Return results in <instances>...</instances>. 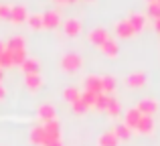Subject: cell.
Masks as SVG:
<instances>
[{
	"mask_svg": "<svg viewBox=\"0 0 160 146\" xmlns=\"http://www.w3.org/2000/svg\"><path fill=\"white\" fill-rule=\"evenodd\" d=\"M83 65V59L79 53H65L61 57V69L63 71H77Z\"/></svg>",
	"mask_w": 160,
	"mask_h": 146,
	"instance_id": "1",
	"label": "cell"
},
{
	"mask_svg": "<svg viewBox=\"0 0 160 146\" xmlns=\"http://www.w3.org/2000/svg\"><path fill=\"white\" fill-rule=\"evenodd\" d=\"M136 110L140 112L142 116H152V114H156V110H158V102L154 98H142L140 102L136 103Z\"/></svg>",
	"mask_w": 160,
	"mask_h": 146,
	"instance_id": "2",
	"label": "cell"
},
{
	"mask_svg": "<svg viewBox=\"0 0 160 146\" xmlns=\"http://www.w3.org/2000/svg\"><path fill=\"white\" fill-rule=\"evenodd\" d=\"M87 39H89L91 45H98V47H102V45L109 39V33H108L103 27H95V28H91V31L87 33Z\"/></svg>",
	"mask_w": 160,
	"mask_h": 146,
	"instance_id": "3",
	"label": "cell"
},
{
	"mask_svg": "<svg viewBox=\"0 0 160 146\" xmlns=\"http://www.w3.org/2000/svg\"><path fill=\"white\" fill-rule=\"evenodd\" d=\"M83 91H89V93H102V77L99 75H87L83 79Z\"/></svg>",
	"mask_w": 160,
	"mask_h": 146,
	"instance_id": "4",
	"label": "cell"
},
{
	"mask_svg": "<svg viewBox=\"0 0 160 146\" xmlns=\"http://www.w3.org/2000/svg\"><path fill=\"white\" fill-rule=\"evenodd\" d=\"M63 33H65L67 37H77L79 33H81V20L75 18V16L63 20Z\"/></svg>",
	"mask_w": 160,
	"mask_h": 146,
	"instance_id": "5",
	"label": "cell"
},
{
	"mask_svg": "<svg viewBox=\"0 0 160 146\" xmlns=\"http://www.w3.org/2000/svg\"><path fill=\"white\" fill-rule=\"evenodd\" d=\"M37 116H39L43 122H51V120H57V110H55L53 103H41L37 108Z\"/></svg>",
	"mask_w": 160,
	"mask_h": 146,
	"instance_id": "6",
	"label": "cell"
},
{
	"mask_svg": "<svg viewBox=\"0 0 160 146\" xmlns=\"http://www.w3.org/2000/svg\"><path fill=\"white\" fill-rule=\"evenodd\" d=\"M113 31H116V35L120 37V39H130V37L136 35V31H134L132 24L128 23V18H126V20H118L116 27H113Z\"/></svg>",
	"mask_w": 160,
	"mask_h": 146,
	"instance_id": "7",
	"label": "cell"
},
{
	"mask_svg": "<svg viewBox=\"0 0 160 146\" xmlns=\"http://www.w3.org/2000/svg\"><path fill=\"white\" fill-rule=\"evenodd\" d=\"M43 130L47 134L49 140H61V124L57 120H51V122H43Z\"/></svg>",
	"mask_w": 160,
	"mask_h": 146,
	"instance_id": "8",
	"label": "cell"
},
{
	"mask_svg": "<svg viewBox=\"0 0 160 146\" xmlns=\"http://www.w3.org/2000/svg\"><path fill=\"white\" fill-rule=\"evenodd\" d=\"M28 18V10L24 4H14L12 6V12H10V23L14 24H20V23H27Z\"/></svg>",
	"mask_w": 160,
	"mask_h": 146,
	"instance_id": "9",
	"label": "cell"
},
{
	"mask_svg": "<svg viewBox=\"0 0 160 146\" xmlns=\"http://www.w3.org/2000/svg\"><path fill=\"white\" fill-rule=\"evenodd\" d=\"M61 24V14L57 10H47L43 12V28H55Z\"/></svg>",
	"mask_w": 160,
	"mask_h": 146,
	"instance_id": "10",
	"label": "cell"
},
{
	"mask_svg": "<svg viewBox=\"0 0 160 146\" xmlns=\"http://www.w3.org/2000/svg\"><path fill=\"white\" fill-rule=\"evenodd\" d=\"M31 142L35 144V146H45L49 142V138H47V134H45V130H43V126H35V128H31Z\"/></svg>",
	"mask_w": 160,
	"mask_h": 146,
	"instance_id": "11",
	"label": "cell"
},
{
	"mask_svg": "<svg viewBox=\"0 0 160 146\" xmlns=\"http://www.w3.org/2000/svg\"><path fill=\"white\" fill-rule=\"evenodd\" d=\"M146 20H148V16H146V14H142V12H132V14L128 16V23L132 24V28H134L136 33L144 31V27H146Z\"/></svg>",
	"mask_w": 160,
	"mask_h": 146,
	"instance_id": "12",
	"label": "cell"
},
{
	"mask_svg": "<svg viewBox=\"0 0 160 146\" xmlns=\"http://www.w3.org/2000/svg\"><path fill=\"white\" fill-rule=\"evenodd\" d=\"M146 83V73L144 71H132L126 77V85L128 87H142Z\"/></svg>",
	"mask_w": 160,
	"mask_h": 146,
	"instance_id": "13",
	"label": "cell"
},
{
	"mask_svg": "<svg viewBox=\"0 0 160 146\" xmlns=\"http://www.w3.org/2000/svg\"><path fill=\"white\" fill-rule=\"evenodd\" d=\"M99 51H102L106 57H118V53H120V45H118L116 39H112V37H109L106 43L99 47Z\"/></svg>",
	"mask_w": 160,
	"mask_h": 146,
	"instance_id": "14",
	"label": "cell"
},
{
	"mask_svg": "<svg viewBox=\"0 0 160 146\" xmlns=\"http://www.w3.org/2000/svg\"><path fill=\"white\" fill-rule=\"evenodd\" d=\"M140 118H142L140 112H138L136 108H130V110H126V114H124V124H126L128 128H134V130H136Z\"/></svg>",
	"mask_w": 160,
	"mask_h": 146,
	"instance_id": "15",
	"label": "cell"
},
{
	"mask_svg": "<svg viewBox=\"0 0 160 146\" xmlns=\"http://www.w3.org/2000/svg\"><path fill=\"white\" fill-rule=\"evenodd\" d=\"M152 130H154L152 116H142L140 122H138V126H136V132H140V134H152Z\"/></svg>",
	"mask_w": 160,
	"mask_h": 146,
	"instance_id": "16",
	"label": "cell"
},
{
	"mask_svg": "<svg viewBox=\"0 0 160 146\" xmlns=\"http://www.w3.org/2000/svg\"><path fill=\"white\" fill-rule=\"evenodd\" d=\"M20 69L24 71V75L39 73V69H41V63H39V59H35V57H27V59H24V63L20 65Z\"/></svg>",
	"mask_w": 160,
	"mask_h": 146,
	"instance_id": "17",
	"label": "cell"
},
{
	"mask_svg": "<svg viewBox=\"0 0 160 146\" xmlns=\"http://www.w3.org/2000/svg\"><path fill=\"white\" fill-rule=\"evenodd\" d=\"M118 136L113 134V130H108V132H103V134H99V138H98V146H118Z\"/></svg>",
	"mask_w": 160,
	"mask_h": 146,
	"instance_id": "18",
	"label": "cell"
},
{
	"mask_svg": "<svg viewBox=\"0 0 160 146\" xmlns=\"http://www.w3.org/2000/svg\"><path fill=\"white\" fill-rule=\"evenodd\" d=\"M6 49H8L10 53L24 51V37H20V35L10 37V39H8V43H6Z\"/></svg>",
	"mask_w": 160,
	"mask_h": 146,
	"instance_id": "19",
	"label": "cell"
},
{
	"mask_svg": "<svg viewBox=\"0 0 160 146\" xmlns=\"http://www.w3.org/2000/svg\"><path fill=\"white\" fill-rule=\"evenodd\" d=\"M24 83H27V87L31 91L39 89L41 85H43V77H41L39 73H31V75H24Z\"/></svg>",
	"mask_w": 160,
	"mask_h": 146,
	"instance_id": "20",
	"label": "cell"
},
{
	"mask_svg": "<svg viewBox=\"0 0 160 146\" xmlns=\"http://www.w3.org/2000/svg\"><path fill=\"white\" fill-rule=\"evenodd\" d=\"M116 85H118V81H116L113 75H103V77H102V91H103V93L112 95V91L116 89Z\"/></svg>",
	"mask_w": 160,
	"mask_h": 146,
	"instance_id": "21",
	"label": "cell"
},
{
	"mask_svg": "<svg viewBox=\"0 0 160 146\" xmlns=\"http://www.w3.org/2000/svg\"><path fill=\"white\" fill-rule=\"evenodd\" d=\"M108 114L112 116V118H118V116L122 114V106H120V99L113 98V95H109V102H108Z\"/></svg>",
	"mask_w": 160,
	"mask_h": 146,
	"instance_id": "22",
	"label": "cell"
},
{
	"mask_svg": "<svg viewBox=\"0 0 160 146\" xmlns=\"http://www.w3.org/2000/svg\"><path fill=\"white\" fill-rule=\"evenodd\" d=\"M112 130H113V134L118 136V140H128L130 134H132V128H128L124 122H122V124H116Z\"/></svg>",
	"mask_w": 160,
	"mask_h": 146,
	"instance_id": "23",
	"label": "cell"
},
{
	"mask_svg": "<svg viewBox=\"0 0 160 146\" xmlns=\"http://www.w3.org/2000/svg\"><path fill=\"white\" fill-rule=\"evenodd\" d=\"M63 98H65L69 103H73V102H77V99L81 98V91H79L77 87L69 85V87H65V89H63Z\"/></svg>",
	"mask_w": 160,
	"mask_h": 146,
	"instance_id": "24",
	"label": "cell"
},
{
	"mask_svg": "<svg viewBox=\"0 0 160 146\" xmlns=\"http://www.w3.org/2000/svg\"><path fill=\"white\" fill-rule=\"evenodd\" d=\"M27 23H28V27H31L32 31H41V28H43V14H39V12L28 14Z\"/></svg>",
	"mask_w": 160,
	"mask_h": 146,
	"instance_id": "25",
	"label": "cell"
},
{
	"mask_svg": "<svg viewBox=\"0 0 160 146\" xmlns=\"http://www.w3.org/2000/svg\"><path fill=\"white\" fill-rule=\"evenodd\" d=\"M108 102H109V95L102 91V93L95 95V103H93V108H95V110H99V112H106V110H108Z\"/></svg>",
	"mask_w": 160,
	"mask_h": 146,
	"instance_id": "26",
	"label": "cell"
},
{
	"mask_svg": "<svg viewBox=\"0 0 160 146\" xmlns=\"http://www.w3.org/2000/svg\"><path fill=\"white\" fill-rule=\"evenodd\" d=\"M6 67H14V63H12V53L8 51V49L0 55V69H6Z\"/></svg>",
	"mask_w": 160,
	"mask_h": 146,
	"instance_id": "27",
	"label": "cell"
},
{
	"mask_svg": "<svg viewBox=\"0 0 160 146\" xmlns=\"http://www.w3.org/2000/svg\"><path fill=\"white\" fill-rule=\"evenodd\" d=\"M146 16H150L152 20L160 18V6L156 2H148V8H146Z\"/></svg>",
	"mask_w": 160,
	"mask_h": 146,
	"instance_id": "28",
	"label": "cell"
},
{
	"mask_svg": "<svg viewBox=\"0 0 160 146\" xmlns=\"http://www.w3.org/2000/svg\"><path fill=\"white\" fill-rule=\"evenodd\" d=\"M71 106H73V112H75V114H85V112L89 110V108H87V103L83 102L81 98H79L77 102H73V103H71Z\"/></svg>",
	"mask_w": 160,
	"mask_h": 146,
	"instance_id": "29",
	"label": "cell"
},
{
	"mask_svg": "<svg viewBox=\"0 0 160 146\" xmlns=\"http://www.w3.org/2000/svg\"><path fill=\"white\" fill-rule=\"evenodd\" d=\"M24 59H27V49H24V51H16V53H12V63L18 65V67L24 63Z\"/></svg>",
	"mask_w": 160,
	"mask_h": 146,
	"instance_id": "30",
	"label": "cell"
},
{
	"mask_svg": "<svg viewBox=\"0 0 160 146\" xmlns=\"http://www.w3.org/2000/svg\"><path fill=\"white\" fill-rule=\"evenodd\" d=\"M12 6L10 4H0V20H10Z\"/></svg>",
	"mask_w": 160,
	"mask_h": 146,
	"instance_id": "31",
	"label": "cell"
},
{
	"mask_svg": "<svg viewBox=\"0 0 160 146\" xmlns=\"http://www.w3.org/2000/svg\"><path fill=\"white\" fill-rule=\"evenodd\" d=\"M95 95H98V93H89V91H83V93H81V99L87 103V108H93V103H95Z\"/></svg>",
	"mask_w": 160,
	"mask_h": 146,
	"instance_id": "32",
	"label": "cell"
},
{
	"mask_svg": "<svg viewBox=\"0 0 160 146\" xmlns=\"http://www.w3.org/2000/svg\"><path fill=\"white\" fill-rule=\"evenodd\" d=\"M45 146H63V142H61V140H49Z\"/></svg>",
	"mask_w": 160,
	"mask_h": 146,
	"instance_id": "33",
	"label": "cell"
},
{
	"mask_svg": "<svg viewBox=\"0 0 160 146\" xmlns=\"http://www.w3.org/2000/svg\"><path fill=\"white\" fill-rule=\"evenodd\" d=\"M4 98H6V89H4V85L0 83V102H2Z\"/></svg>",
	"mask_w": 160,
	"mask_h": 146,
	"instance_id": "34",
	"label": "cell"
},
{
	"mask_svg": "<svg viewBox=\"0 0 160 146\" xmlns=\"http://www.w3.org/2000/svg\"><path fill=\"white\" fill-rule=\"evenodd\" d=\"M154 31L160 33V18H158V20H154Z\"/></svg>",
	"mask_w": 160,
	"mask_h": 146,
	"instance_id": "35",
	"label": "cell"
},
{
	"mask_svg": "<svg viewBox=\"0 0 160 146\" xmlns=\"http://www.w3.org/2000/svg\"><path fill=\"white\" fill-rule=\"evenodd\" d=\"M4 51H6V43H0V55H2Z\"/></svg>",
	"mask_w": 160,
	"mask_h": 146,
	"instance_id": "36",
	"label": "cell"
},
{
	"mask_svg": "<svg viewBox=\"0 0 160 146\" xmlns=\"http://www.w3.org/2000/svg\"><path fill=\"white\" fill-rule=\"evenodd\" d=\"M2 77H4V69H0V83H2Z\"/></svg>",
	"mask_w": 160,
	"mask_h": 146,
	"instance_id": "37",
	"label": "cell"
},
{
	"mask_svg": "<svg viewBox=\"0 0 160 146\" xmlns=\"http://www.w3.org/2000/svg\"><path fill=\"white\" fill-rule=\"evenodd\" d=\"M55 2H59V4H65V2H67V0H55Z\"/></svg>",
	"mask_w": 160,
	"mask_h": 146,
	"instance_id": "38",
	"label": "cell"
},
{
	"mask_svg": "<svg viewBox=\"0 0 160 146\" xmlns=\"http://www.w3.org/2000/svg\"><path fill=\"white\" fill-rule=\"evenodd\" d=\"M154 2H156V4H158V6H160V0H154Z\"/></svg>",
	"mask_w": 160,
	"mask_h": 146,
	"instance_id": "39",
	"label": "cell"
},
{
	"mask_svg": "<svg viewBox=\"0 0 160 146\" xmlns=\"http://www.w3.org/2000/svg\"><path fill=\"white\" fill-rule=\"evenodd\" d=\"M67 2H77V0H67Z\"/></svg>",
	"mask_w": 160,
	"mask_h": 146,
	"instance_id": "40",
	"label": "cell"
},
{
	"mask_svg": "<svg viewBox=\"0 0 160 146\" xmlns=\"http://www.w3.org/2000/svg\"><path fill=\"white\" fill-rule=\"evenodd\" d=\"M146 2H154V0H146Z\"/></svg>",
	"mask_w": 160,
	"mask_h": 146,
	"instance_id": "41",
	"label": "cell"
},
{
	"mask_svg": "<svg viewBox=\"0 0 160 146\" xmlns=\"http://www.w3.org/2000/svg\"><path fill=\"white\" fill-rule=\"evenodd\" d=\"M87 2H93V0H87Z\"/></svg>",
	"mask_w": 160,
	"mask_h": 146,
	"instance_id": "42",
	"label": "cell"
}]
</instances>
